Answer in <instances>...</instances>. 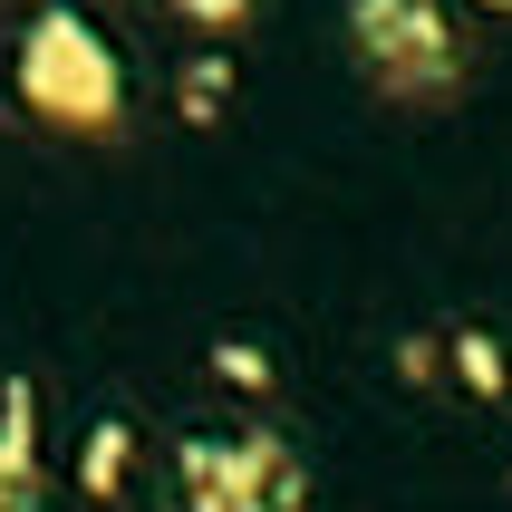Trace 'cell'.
I'll use <instances>...</instances> for the list:
<instances>
[{
    "label": "cell",
    "mask_w": 512,
    "mask_h": 512,
    "mask_svg": "<svg viewBox=\"0 0 512 512\" xmlns=\"http://www.w3.org/2000/svg\"><path fill=\"white\" fill-rule=\"evenodd\" d=\"M10 78H20V107L39 126H58V136H107V126H126V78H116L107 39L78 10H39Z\"/></svg>",
    "instance_id": "1"
},
{
    "label": "cell",
    "mask_w": 512,
    "mask_h": 512,
    "mask_svg": "<svg viewBox=\"0 0 512 512\" xmlns=\"http://www.w3.org/2000/svg\"><path fill=\"white\" fill-rule=\"evenodd\" d=\"M174 493H184V512H300L310 474L271 426H242V435H184Z\"/></svg>",
    "instance_id": "2"
},
{
    "label": "cell",
    "mask_w": 512,
    "mask_h": 512,
    "mask_svg": "<svg viewBox=\"0 0 512 512\" xmlns=\"http://www.w3.org/2000/svg\"><path fill=\"white\" fill-rule=\"evenodd\" d=\"M358 49H368L387 97H435V87L455 78L445 0H358Z\"/></svg>",
    "instance_id": "3"
},
{
    "label": "cell",
    "mask_w": 512,
    "mask_h": 512,
    "mask_svg": "<svg viewBox=\"0 0 512 512\" xmlns=\"http://www.w3.org/2000/svg\"><path fill=\"white\" fill-rule=\"evenodd\" d=\"M126 464H136V435H126V416H97L78 445V493L87 503H116L126 493Z\"/></svg>",
    "instance_id": "4"
},
{
    "label": "cell",
    "mask_w": 512,
    "mask_h": 512,
    "mask_svg": "<svg viewBox=\"0 0 512 512\" xmlns=\"http://www.w3.org/2000/svg\"><path fill=\"white\" fill-rule=\"evenodd\" d=\"M0 455L39 474V387H29V377H10V387H0Z\"/></svg>",
    "instance_id": "5"
},
{
    "label": "cell",
    "mask_w": 512,
    "mask_h": 512,
    "mask_svg": "<svg viewBox=\"0 0 512 512\" xmlns=\"http://www.w3.org/2000/svg\"><path fill=\"white\" fill-rule=\"evenodd\" d=\"M445 348H455V377H464V387H474V397H503V387H512V368H503V348H493L484 339V329H455V339H445Z\"/></svg>",
    "instance_id": "6"
},
{
    "label": "cell",
    "mask_w": 512,
    "mask_h": 512,
    "mask_svg": "<svg viewBox=\"0 0 512 512\" xmlns=\"http://www.w3.org/2000/svg\"><path fill=\"white\" fill-rule=\"evenodd\" d=\"M213 377L242 387V397H261V387H271V358H261V348H213Z\"/></svg>",
    "instance_id": "7"
},
{
    "label": "cell",
    "mask_w": 512,
    "mask_h": 512,
    "mask_svg": "<svg viewBox=\"0 0 512 512\" xmlns=\"http://www.w3.org/2000/svg\"><path fill=\"white\" fill-rule=\"evenodd\" d=\"M223 107V58H203L194 78H184V116H213Z\"/></svg>",
    "instance_id": "8"
},
{
    "label": "cell",
    "mask_w": 512,
    "mask_h": 512,
    "mask_svg": "<svg viewBox=\"0 0 512 512\" xmlns=\"http://www.w3.org/2000/svg\"><path fill=\"white\" fill-rule=\"evenodd\" d=\"M0 512H39V474L0 455Z\"/></svg>",
    "instance_id": "9"
},
{
    "label": "cell",
    "mask_w": 512,
    "mask_h": 512,
    "mask_svg": "<svg viewBox=\"0 0 512 512\" xmlns=\"http://www.w3.org/2000/svg\"><path fill=\"white\" fill-rule=\"evenodd\" d=\"M174 10H184V20H203V29H223V20H242L252 0H174Z\"/></svg>",
    "instance_id": "10"
}]
</instances>
